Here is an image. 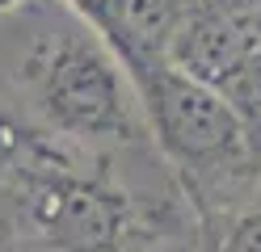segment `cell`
Returning <instances> with one entry per match:
<instances>
[{
    "instance_id": "5",
    "label": "cell",
    "mask_w": 261,
    "mask_h": 252,
    "mask_svg": "<svg viewBox=\"0 0 261 252\" xmlns=\"http://www.w3.org/2000/svg\"><path fill=\"white\" fill-rule=\"evenodd\" d=\"M34 134H38V126L30 122L21 109H13L9 101L0 97V181L13 177L21 168L30 143H34Z\"/></svg>"
},
{
    "instance_id": "10",
    "label": "cell",
    "mask_w": 261,
    "mask_h": 252,
    "mask_svg": "<svg viewBox=\"0 0 261 252\" xmlns=\"http://www.w3.org/2000/svg\"><path fill=\"white\" fill-rule=\"evenodd\" d=\"M249 5H261V0H249ZM249 5H244V9H249Z\"/></svg>"
},
{
    "instance_id": "4",
    "label": "cell",
    "mask_w": 261,
    "mask_h": 252,
    "mask_svg": "<svg viewBox=\"0 0 261 252\" xmlns=\"http://www.w3.org/2000/svg\"><path fill=\"white\" fill-rule=\"evenodd\" d=\"M219 93H223L227 105L240 114V122L249 126L253 143L261 147V46H257L253 55L244 59L223 84H219Z\"/></svg>"
},
{
    "instance_id": "6",
    "label": "cell",
    "mask_w": 261,
    "mask_h": 252,
    "mask_svg": "<svg viewBox=\"0 0 261 252\" xmlns=\"http://www.w3.org/2000/svg\"><path fill=\"white\" fill-rule=\"evenodd\" d=\"M63 5H68L80 21H89L97 34H110V25H114V17H118V5L122 0H63Z\"/></svg>"
},
{
    "instance_id": "1",
    "label": "cell",
    "mask_w": 261,
    "mask_h": 252,
    "mask_svg": "<svg viewBox=\"0 0 261 252\" xmlns=\"http://www.w3.org/2000/svg\"><path fill=\"white\" fill-rule=\"evenodd\" d=\"M0 97L72 143H143L152 134L118 50L63 0L0 9Z\"/></svg>"
},
{
    "instance_id": "8",
    "label": "cell",
    "mask_w": 261,
    "mask_h": 252,
    "mask_svg": "<svg viewBox=\"0 0 261 252\" xmlns=\"http://www.w3.org/2000/svg\"><path fill=\"white\" fill-rule=\"evenodd\" d=\"M0 252H42V248H34V244H5Z\"/></svg>"
},
{
    "instance_id": "7",
    "label": "cell",
    "mask_w": 261,
    "mask_h": 252,
    "mask_svg": "<svg viewBox=\"0 0 261 252\" xmlns=\"http://www.w3.org/2000/svg\"><path fill=\"white\" fill-rule=\"evenodd\" d=\"M244 21H249L253 38H257V46H261V5H249V9H244Z\"/></svg>"
},
{
    "instance_id": "3",
    "label": "cell",
    "mask_w": 261,
    "mask_h": 252,
    "mask_svg": "<svg viewBox=\"0 0 261 252\" xmlns=\"http://www.w3.org/2000/svg\"><path fill=\"white\" fill-rule=\"evenodd\" d=\"M253 50H257V38L244 21V9L240 13H186V21L169 38L165 63L190 80L219 89Z\"/></svg>"
},
{
    "instance_id": "9",
    "label": "cell",
    "mask_w": 261,
    "mask_h": 252,
    "mask_svg": "<svg viewBox=\"0 0 261 252\" xmlns=\"http://www.w3.org/2000/svg\"><path fill=\"white\" fill-rule=\"evenodd\" d=\"M13 5H21V0H0V9H13Z\"/></svg>"
},
{
    "instance_id": "11",
    "label": "cell",
    "mask_w": 261,
    "mask_h": 252,
    "mask_svg": "<svg viewBox=\"0 0 261 252\" xmlns=\"http://www.w3.org/2000/svg\"><path fill=\"white\" fill-rule=\"evenodd\" d=\"M257 206H261V193H257Z\"/></svg>"
},
{
    "instance_id": "2",
    "label": "cell",
    "mask_w": 261,
    "mask_h": 252,
    "mask_svg": "<svg viewBox=\"0 0 261 252\" xmlns=\"http://www.w3.org/2000/svg\"><path fill=\"white\" fill-rule=\"evenodd\" d=\"M126 72L135 80L148 130L190 177L194 193H202V185L232 189L236 181H253L261 193V147L219 89L173 72L169 63H139Z\"/></svg>"
}]
</instances>
